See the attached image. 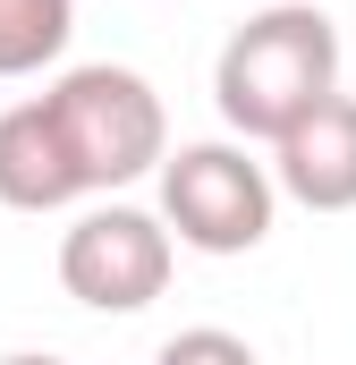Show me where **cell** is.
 Wrapping results in <instances>:
<instances>
[{
    "label": "cell",
    "mask_w": 356,
    "mask_h": 365,
    "mask_svg": "<svg viewBox=\"0 0 356 365\" xmlns=\"http://www.w3.org/2000/svg\"><path fill=\"white\" fill-rule=\"evenodd\" d=\"M271 187L305 212H356V93H323L297 128L271 136Z\"/></svg>",
    "instance_id": "5b68a950"
},
{
    "label": "cell",
    "mask_w": 356,
    "mask_h": 365,
    "mask_svg": "<svg viewBox=\"0 0 356 365\" xmlns=\"http://www.w3.org/2000/svg\"><path fill=\"white\" fill-rule=\"evenodd\" d=\"M170 264L178 247L162 230V212H136V204H93L60 238V289L93 314H145L170 289Z\"/></svg>",
    "instance_id": "277c9868"
},
{
    "label": "cell",
    "mask_w": 356,
    "mask_h": 365,
    "mask_svg": "<svg viewBox=\"0 0 356 365\" xmlns=\"http://www.w3.org/2000/svg\"><path fill=\"white\" fill-rule=\"evenodd\" d=\"M77 0H0V77H34L68 51Z\"/></svg>",
    "instance_id": "52a82bcc"
},
{
    "label": "cell",
    "mask_w": 356,
    "mask_h": 365,
    "mask_svg": "<svg viewBox=\"0 0 356 365\" xmlns=\"http://www.w3.org/2000/svg\"><path fill=\"white\" fill-rule=\"evenodd\" d=\"M280 187L246 145H178L162 153V230L195 255H255L271 238Z\"/></svg>",
    "instance_id": "3957f363"
},
{
    "label": "cell",
    "mask_w": 356,
    "mask_h": 365,
    "mask_svg": "<svg viewBox=\"0 0 356 365\" xmlns=\"http://www.w3.org/2000/svg\"><path fill=\"white\" fill-rule=\"evenodd\" d=\"M153 365H263L238 331H221V323H195V331H178V340H162V357Z\"/></svg>",
    "instance_id": "ba28073f"
},
{
    "label": "cell",
    "mask_w": 356,
    "mask_h": 365,
    "mask_svg": "<svg viewBox=\"0 0 356 365\" xmlns=\"http://www.w3.org/2000/svg\"><path fill=\"white\" fill-rule=\"evenodd\" d=\"M323 93H340V26L314 0H271L212 60V102L246 145L255 136L271 145L280 128H297Z\"/></svg>",
    "instance_id": "6da1fadb"
},
{
    "label": "cell",
    "mask_w": 356,
    "mask_h": 365,
    "mask_svg": "<svg viewBox=\"0 0 356 365\" xmlns=\"http://www.w3.org/2000/svg\"><path fill=\"white\" fill-rule=\"evenodd\" d=\"M77 195H85V179H77V162H68L43 93L17 102V110H0V204L9 212H60Z\"/></svg>",
    "instance_id": "8992f818"
},
{
    "label": "cell",
    "mask_w": 356,
    "mask_h": 365,
    "mask_svg": "<svg viewBox=\"0 0 356 365\" xmlns=\"http://www.w3.org/2000/svg\"><path fill=\"white\" fill-rule=\"evenodd\" d=\"M43 110H51V128H60V145H68L85 195H110V187L145 179V170H162V153H170L162 93L145 86L136 68L85 60V68H68L60 86L43 93Z\"/></svg>",
    "instance_id": "7a4b0ae2"
},
{
    "label": "cell",
    "mask_w": 356,
    "mask_h": 365,
    "mask_svg": "<svg viewBox=\"0 0 356 365\" xmlns=\"http://www.w3.org/2000/svg\"><path fill=\"white\" fill-rule=\"evenodd\" d=\"M0 365H68V357H34V349H26V357H0Z\"/></svg>",
    "instance_id": "9c48e42d"
}]
</instances>
